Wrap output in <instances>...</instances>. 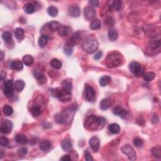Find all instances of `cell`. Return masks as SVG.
Here are the masks:
<instances>
[{"mask_svg": "<svg viewBox=\"0 0 161 161\" xmlns=\"http://www.w3.org/2000/svg\"><path fill=\"white\" fill-rule=\"evenodd\" d=\"M77 107L76 105H72L64 110L61 113H57L55 116V120L59 124H67L72 121L75 112Z\"/></svg>", "mask_w": 161, "mask_h": 161, "instance_id": "cell-1", "label": "cell"}, {"mask_svg": "<svg viewBox=\"0 0 161 161\" xmlns=\"http://www.w3.org/2000/svg\"><path fill=\"white\" fill-rule=\"evenodd\" d=\"M106 121L105 118L98 117L92 114L86 120L84 126L86 129L90 131H95L103 128L106 123Z\"/></svg>", "mask_w": 161, "mask_h": 161, "instance_id": "cell-2", "label": "cell"}, {"mask_svg": "<svg viewBox=\"0 0 161 161\" xmlns=\"http://www.w3.org/2000/svg\"><path fill=\"white\" fill-rule=\"evenodd\" d=\"M106 65L109 68H114L122 65L124 62L123 55L119 52H113L105 59Z\"/></svg>", "mask_w": 161, "mask_h": 161, "instance_id": "cell-3", "label": "cell"}, {"mask_svg": "<svg viewBox=\"0 0 161 161\" xmlns=\"http://www.w3.org/2000/svg\"><path fill=\"white\" fill-rule=\"evenodd\" d=\"M99 47V43L95 37H89L84 41L82 48L88 53H92L97 51Z\"/></svg>", "mask_w": 161, "mask_h": 161, "instance_id": "cell-4", "label": "cell"}, {"mask_svg": "<svg viewBox=\"0 0 161 161\" xmlns=\"http://www.w3.org/2000/svg\"><path fill=\"white\" fill-rule=\"evenodd\" d=\"M51 92L53 97L58 98L61 101H67L71 99V92L63 88H53L51 89Z\"/></svg>", "mask_w": 161, "mask_h": 161, "instance_id": "cell-5", "label": "cell"}, {"mask_svg": "<svg viewBox=\"0 0 161 161\" xmlns=\"http://www.w3.org/2000/svg\"><path fill=\"white\" fill-rule=\"evenodd\" d=\"M84 98L88 102H93L96 99V92L94 88L88 84H85Z\"/></svg>", "mask_w": 161, "mask_h": 161, "instance_id": "cell-6", "label": "cell"}, {"mask_svg": "<svg viewBox=\"0 0 161 161\" xmlns=\"http://www.w3.org/2000/svg\"><path fill=\"white\" fill-rule=\"evenodd\" d=\"M160 40H155L152 41L148 45L147 51L149 55H155L160 52Z\"/></svg>", "mask_w": 161, "mask_h": 161, "instance_id": "cell-7", "label": "cell"}, {"mask_svg": "<svg viewBox=\"0 0 161 161\" xmlns=\"http://www.w3.org/2000/svg\"><path fill=\"white\" fill-rule=\"evenodd\" d=\"M121 150L124 154L127 156L129 160H135L137 159V154H136L135 150L130 145L126 144L123 145L122 147L121 148Z\"/></svg>", "mask_w": 161, "mask_h": 161, "instance_id": "cell-8", "label": "cell"}, {"mask_svg": "<svg viewBox=\"0 0 161 161\" xmlns=\"http://www.w3.org/2000/svg\"><path fill=\"white\" fill-rule=\"evenodd\" d=\"M14 84L13 81L11 79L6 80L5 82L4 87H3V92L7 98H11L13 96L14 93Z\"/></svg>", "mask_w": 161, "mask_h": 161, "instance_id": "cell-9", "label": "cell"}, {"mask_svg": "<svg viewBox=\"0 0 161 161\" xmlns=\"http://www.w3.org/2000/svg\"><path fill=\"white\" fill-rule=\"evenodd\" d=\"M129 69L132 74L135 76H140L144 72V68L140 64L133 61L129 64Z\"/></svg>", "mask_w": 161, "mask_h": 161, "instance_id": "cell-10", "label": "cell"}, {"mask_svg": "<svg viewBox=\"0 0 161 161\" xmlns=\"http://www.w3.org/2000/svg\"><path fill=\"white\" fill-rule=\"evenodd\" d=\"M13 128V123L8 120H5L1 123V131L3 134H9L12 132Z\"/></svg>", "mask_w": 161, "mask_h": 161, "instance_id": "cell-11", "label": "cell"}, {"mask_svg": "<svg viewBox=\"0 0 161 161\" xmlns=\"http://www.w3.org/2000/svg\"><path fill=\"white\" fill-rule=\"evenodd\" d=\"M113 113L114 115L120 116L121 119H125L128 117V112L120 106H115L113 110Z\"/></svg>", "mask_w": 161, "mask_h": 161, "instance_id": "cell-12", "label": "cell"}, {"mask_svg": "<svg viewBox=\"0 0 161 161\" xmlns=\"http://www.w3.org/2000/svg\"><path fill=\"white\" fill-rule=\"evenodd\" d=\"M96 15L95 9L92 6H86L84 9V15L86 18L91 20L95 18Z\"/></svg>", "mask_w": 161, "mask_h": 161, "instance_id": "cell-13", "label": "cell"}, {"mask_svg": "<svg viewBox=\"0 0 161 161\" xmlns=\"http://www.w3.org/2000/svg\"><path fill=\"white\" fill-rule=\"evenodd\" d=\"M81 35L79 32H77L73 34L72 36H71V38L68 40L66 45L71 46V47H73V46L76 45L78 44L79 42L80 41V39L81 38Z\"/></svg>", "mask_w": 161, "mask_h": 161, "instance_id": "cell-14", "label": "cell"}, {"mask_svg": "<svg viewBox=\"0 0 161 161\" xmlns=\"http://www.w3.org/2000/svg\"><path fill=\"white\" fill-rule=\"evenodd\" d=\"M89 144L92 151L94 152H97L99 149L100 140L97 137H92L89 140Z\"/></svg>", "mask_w": 161, "mask_h": 161, "instance_id": "cell-15", "label": "cell"}, {"mask_svg": "<svg viewBox=\"0 0 161 161\" xmlns=\"http://www.w3.org/2000/svg\"><path fill=\"white\" fill-rule=\"evenodd\" d=\"M80 8L77 5H73L68 9V14L71 17H78L80 15Z\"/></svg>", "mask_w": 161, "mask_h": 161, "instance_id": "cell-16", "label": "cell"}, {"mask_svg": "<svg viewBox=\"0 0 161 161\" xmlns=\"http://www.w3.org/2000/svg\"><path fill=\"white\" fill-rule=\"evenodd\" d=\"M71 32H72V28L70 27L61 25L58 31V34L60 36L64 37L69 35L71 33Z\"/></svg>", "mask_w": 161, "mask_h": 161, "instance_id": "cell-17", "label": "cell"}, {"mask_svg": "<svg viewBox=\"0 0 161 161\" xmlns=\"http://www.w3.org/2000/svg\"><path fill=\"white\" fill-rule=\"evenodd\" d=\"M62 149L66 152H70L73 149V144L69 139L66 138L61 142Z\"/></svg>", "mask_w": 161, "mask_h": 161, "instance_id": "cell-18", "label": "cell"}, {"mask_svg": "<svg viewBox=\"0 0 161 161\" xmlns=\"http://www.w3.org/2000/svg\"><path fill=\"white\" fill-rule=\"evenodd\" d=\"M34 77L37 79L40 84H44L47 81V78L45 76V75L42 73L38 71H34Z\"/></svg>", "mask_w": 161, "mask_h": 161, "instance_id": "cell-19", "label": "cell"}, {"mask_svg": "<svg viewBox=\"0 0 161 161\" xmlns=\"http://www.w3.org/2000/svg\"><path fill=\"white\" fill-rule=\"evenodd\" d=\"M10 67L11 69L13 70H15L16 71H20L23 69V63L21 62L20 60H13V61L11 63Z\"/></svg>", "mask_w": 161, "mask_h": 161, "instance_id": "cell-20", "label": "cell"}, {"mask_svg": "<svg viewBox=\"0 0 161 161\" xmlns=\"http://www.w3.org/2000/svg\"><path fill=\"white\" fill-rule=\"evenodd\" d=\"M15 140L17 143H18V144L24 145L27 143L28 139L25 135L22 134H16L15 136Z\"/></svg>", "mask_w": 161, "mask_h": 161, "instance_id": "cell-21", "label": "cell"}, {"mask_svg": "<svg viewBox=\"0 0 161 161\" xmlns=\"http://www.w3.org/2000/svg\"><path fill=\"white\" fill-rule=\"evenodd\" d=\"M48 26L49 29L51 30L52 32H55L59 31L60 27H61V25L59 22H57V21H52L48 24Z\"/></svg>", "mask_w": 161, "mask_h": 161, "instance_id": "cell-22", "label": "cell"}, {"mask_svg": "<svg viewBox=\"0 0 161 161\" xmlns=\"http://www.w3.org/2000/svg\"><path fill=\"white\" fill-rule=\"evenodd\" d=\"M25 86V82L21 79L16 80L15 81V83H14V87H15V89L16 91H18V92L22 91L24 89Z\"/></svg>", "mask_w": 161, "mask_h": 161, "instance_id": "cell-23", "label": "cell"}, {"mask_svg": "<svg viewBox=\"0 0 161 161\" xmlns=\"http://www.w3.org/2000/svg\"><path fill=\"white\" fill-rule=\"evenodd\" d=\"M23 10L27 14H32L35 12V7L32 3H28L24 5Z\"/></svg>", "mask_w": 161, "mask_h": 161, "instance_id": "cell-24", "label": "cell"}, {"mask_svg": "<svg viewBox=\"0 0 161 161\" xmlns=\"http://www.w3.org/2000/svg\"><path fill=\"white\" fill-rule=\"evenodd\" d=\"M108 130L113 134H118L120 132V127L117 123H112L109 125Z\"/></svg>", "mask_w": 161, "mask_h": 161, "instance_id": "cell-25", "label": "cell"}, {"mask_svg": "<svg viewBox=\"0 0 161 161\" xmlns=\"http://www.w3.org/2000/svg\"><path fill=\"white\" fill-rule=\"evenodd\" d=\"M100 108L102 110H106L110 108V107L111 106V101L108 98H105L102 99L101 102H100L99 104Z\"/></svg>", "mask_w": 161, "mask_h": 161, "instance_id": "cell-26", "label": "cell"}, {"mask_svg": "<svg viewBox=\"0 0 161 161\" xmlns=\"http://www.w3.org/2000/svg\"><path fill=\"white\" fill-rule=\"evenodd\" d=\"M51 143L49 140H44L40 142V145H39V147L42 151H47L51 148Z\"/></svg>", "mask_w": 161, "mask_h": 161, "instance_id": "cell-27", "label": "cell"}, {"mask_svg": "<svg viewBox=\"0 0 161 161\" xmlns=\"http://www.w3.org/2000/svg\"><path fill=\"white\" fill-rule=\"evenodd\" d=\"M101 21H100L99 19H95L91 22L90 25H89V28L92 30H95L99 29V28L101 27Z\"/></svg>", "mask_w": 161, "mask_h": 161, "instance_id": "cell-28", "label": "cell"}, {"mask_svg": "<svg viewBox=\"0 0 161 161\" xmlns=\"http://www.w3.org/2000/svg\"><path fill=\"white\" fill-rule=\"evenodd\" d=\"M62 87L64 89H65V90L71 92V91L72 90L73 87L72 82H71V81L67 80V79L64 80L62 82Z\"/></svg>", "mask_w": 161, "mask_h": 161, "instance_id": "cell-29", "label": "cell"}, {"mask_svg": "<svg viewBox=\"0 0 161 161\" xmlns=\"http://www.w3.org/2000/svg\"><path fill=\"white\" fill-rule=\"evenodd\" d=\"M23 62L24 64H25L27 66H30L32 64L34 63V58L30 55H25L22 58Z\"/></svg>", "mask_w": 161, "mask_h": 161, "instance_id": "cell-30", "label": "cell"}, {"mask_svg": "<svg viewBox=\"0 0 161 161\" xmlns=\"http://www.w3.org/2000/svg\"><path fill=\"white\" fill-rule=\"evenodd\" d=\"M30 112L32 115L35 117H38L42 114V110L38 106H34L32 107Z\"/></svg>", "mask_w": 161, "mask_h": 161, "instance_id": "cell-31", "label": "cell"}, {"mask_svg": "<svg viewBox=\"0 0 161 161\" xmlns=\"http://www.w3.org/2000/svg\"><path fill=\"white\" fill-rule=\"evenodd\" d=\"M51 66L54 68L55 69H60V68L62 67V62L60 61L59 59H53L51 60V62H50Z\"/></svg>", "mask_w": 161, "mask_h": 161, "instance_id": "cell-32", "label": "cell"}, {"mask_svg": "<svg viewBox=\"0 0 161 161\" xmlns=\"http://www.w3.org/2000/svg\"><path fill=\"white\" fill-rule=\"evenodd\" d=\"M110 81H111V77L110 76H104L100 78L99 84L101 85L102 87H105L110 84Z\"/></svg>", "mask_w": 161, "mask_h": 161, "instance_id": "cell-33", "label": "cell"}, {"mask_svg": "<svg viewBox=\"0 0 161 161\" xmlns=\"http://www.w3.org/2000/svg\"><path fill=\"white\" fill-rule=\"evenodd\" d=\"M47 12L51 16L56 17L58 15V9L54 6H51L47 9Z\"/></svg>", "mask_w": 161, "mask_h": 161, "instance_id": "cell-34", "label": "cell"}, {"mask_svg": "<svg viewBox=\"0 0 161 161\" xmlns=\"http://www.w3.org/2000/svg\"><path fill=\"white\" fill-rule=\"evenodd\" d=\"M108 36L111 41H115L118 38V32L114 29H110L108 31Z\"/></svg>", "mask_w": 161, "mask_h": 161, "instance_id": "cell-35", "label": "cell"}, {"mask_svg": "<svg viewBox=\"0 0 161 161\" xmlns=\"http://www.w3.org/2000/svg\"><path fill=\"white\" fill-rule=\"evenodd\" d=\"M38 45L40 47L44 48L45 47L46 45L48 43V37L44 36V35H42V36L38 39Z\"/></svg>", "mask_w": 161, "mask_h": 161, "instance_id": "cell-36", "label": "cell"}, {"mask_svg": "<svg viewBox=\"0 0 161 161\" xmlns=\"http://www.w3.org/2000/svg\"><path fill=\"white\" fill-rule=\"evenodd\" d=\"M152 154L153 157H156V158L160 159L161 158V151L159 147H155L151 149Z\"/></svg>", "mask_w": 161, "mask_h": 161, "instance_id": "cell-37", "label": "cell"}, {"mask_svg": "<svg viewBox=\"0 0 161 161\" xmlns=\"http://www.w3.org/2000/svg\"><path fill=\"white\" fill-rule=\"evenodd\" d=\"M3 113H4V114L6 116L12 115L13 113V108L10 105H8L4 106V107H3Z\"/></svg>", "mask_w": 161, "mask_h": 161, "instance_id": "cell-38", "label": "cell"}, {"mask_svg": "<svg viewBox=\"0 0 161 161\" xmlns=\"http://www.w3.org/2000/svg\"><path fill=\"white\" fill-rule=\"evenodd\" d=\"M15 35L17 39L21 40V39L23 38L24 37V30L21 28H16L15 32Z\"/></svg>", "mask_w": 161, "mask_h": 161, "instance_id": "cell-39", "label": "cell"}, {"mask_svg": "<svg viewBox=\"0 0 161 161\" xmlns=\"http://www.w3.org/2000/svg\"><path fill=\"white\" fill-rule=\"evenodd\" d=\"M111 6H112V8L115 11H119L121 8V6H122V1H119V0L113 1Z\"/></svg>", "mask_w": 161, "mask_h": 161, "instance_id": "cell-40", "label": "cell"}, {"mask_svg": "<svg viewBox=\"0 0 161 161\" xmlns=\"http://www.w3.org/2000/svg\"><path fill=\"white\" fill-rule=\"evenodd\" d=\"M156 77V74L153 72L147 73L144 75V80L147 82H151Z\"/></svg>", "mask_w": 161, "mask_h": 161, "instance_id": "cell-41", "label": "cell"}, {"mask_svg": "<svg viewBox=\"0 0 161 161\" xmlns=\"http://www.w3.org/2000/svg\"><path fill=\"white\" fill-rule=\"evenodd\" d=\"M2 38H3V40H4L5 42H8L12 40V34L10 32H8V31L4 32L2 34Z\"/></svg>", "mask_w": 161, "mask_h": 161, "instance_id": "cell-42", "label": "cell"}, {"mask_svg": "<svg viewBox=\"0 0 161 161\" xmlns=\"http://www.w3.org/2000/svg\"><path fill=\"white\" fill-rule=\"evenodd\" d=\"M64 53H65L67 56L70 57L73 54V47H71V46L66 45L65 47H64Z\"/></svg>", "mask_w": 161, "mask_h": 161, "instance_id": "cell-43", "label": "cell"}, {"mask_svg": "<svg viewBox=\"0 0 161 161\" xmlns=\"http://www.w3.org/2000/svg\"><path fill=\"white\" fill-rule=\"evenodd\" d=\"M133 142L136 147H141L143 145V144H144V140H143L142 138L138 137L135 138Z\"/></svg>", "mask_w": 161, "mask_h": 161, "instance_id": "cell-44", "label": "cell"}, {"mask_svg": "<svg viewBox=\"0 0 161 161\" xmlns=\"http://www.w3.org/2000/svg\"><path fill=\"white\" fill-rule=\"evenodd\" d=\"M27 152H28V149L27 147H21L17 151L18 155L21 157L26 156Z\"/></svg>", "mask_w": 161, "mask_h": 161, "instance_id": "cell-45", "label": "cell"}, {"mask_svg": "<svg viewBox=\"0 0 161 161\" xmlns=\"http://www.w3.org/2000/svg\"><path fill=\"white\" fill-rule=\"evenodd\" d=\"M9 142L8 138L5 137H1L0 138V144L2 147H6L8 145Z\"/></svg>", "mask_w": 161, "mask_h": 161, "instance_id": "cell-46", "label": "cell"}, {"mask_svg": "<svg viewBox=\"0 0 161 161\" xmlns=\"http://www.w3.org/2000/svg\"><path fill=\"white\" fill-rule=\"evenodd\" d=\"M84 157L85 159L87 161H92L93 160V158H92V156L88 151H84Z\"/></svg>", "mask_w": 161, "mask_h": 161, "instance_id": "cell-47", "label": "cell"}, {"mask_svg": "<svg viewBox=\"0 0 161 161\" xmlns=\"http://www.w3.org/2000/svg\"><path fill=\"white\" fill-rule=\"evenodd\" d=\"M89 3L91 6L95 7H98L99 5V2L98 0H90V1H89Z\"/></svg>", "mask_w": 161, "mask_h": 161, "instance_id": "cell-48", "label": "cell"}, {"mask_svg": "<svg viewBox=\"0 0 161 161\" xmlns=\"http://www.w3.org/2000/svg\"><path fill=\"white\" fill-rule=\"evenodd\" d=\"M103 55V52L101 51H99L96 53L95 55L94 56V59L96 60H99L101 58Z\"/></svg>", "mask_w": 161, "mask_h": 161, "instance_id": "cell-49", "label": "cell"}, {"mask_svg": "<svg viewBox=\"0 0 161 161\" xmlns=\"http://www.w3.org/2000/svg\"><path fill=\"white\" fill-rule=\"evenodd\" d=\"M71 157L69 156V155H65L61 159H60V160H62V161H69L71 160Z\"/></svg>", "mask_w": 161, "mask_h": 161, "instance_id": "cell-50", "label": "cell"}, {"mask_svg": "<svg viewBox=\"0 0 161 161\" xmlns=\"http://www.w3.org/2000/svg\"><path fill=\"white\" fill-rule=\"evenodd\" d=\"M159 121V116H157V114H154L152 117V122L153 123H157Z\"/></svg>", "mask_w": 161, "mask_h": 161, "instance_id": "cell-51", "label": "cell"}, {"mask_svg": "<svg viewBox=\"0 0 161 161\" xmlns=\"http://www.w3.org/2000/svg\"><path fill=\"white\" fill-rule=\"evenodd\" d=\"M6 77V73L4 72H1V81H3Z\"/></svg>", "mask_w": 161, "mask_h": 161, "instance_id": "cell-52", "label": "cell"}, {"mask_svg": "<svg viewBox=\"0 0 161 161\" xmlns=\"http://www.w3.org/2000/svg\"><path fill=\"white\" fill-rule=\"evenodd\" d=\"M1 57H2V60H3V52H1Z\"/></svg>", "mask_w": 161, "mask_h": 161, "instance_id": "cell-53", "label": "cell"}]
</instances>
